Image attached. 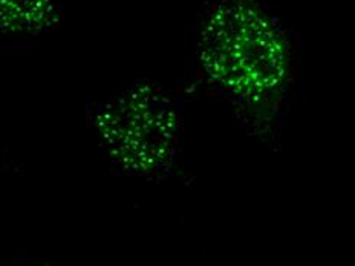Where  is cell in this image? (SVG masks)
Returning a JSON list of instances; mask_svg holds the SVG:
<instances>
[{
	"instance_id": "1",
	"label": "cell",
	"mask_w": 355,
	"mask_h": 266,
	"mask_svg": "<svg viewBox=\"0 0 355 266\" xmlns=\"http://www.w3.org/2000/svg\"><path fill=\"white\" fill-rule=\"evenodd\" d=\"M199 69L245 107L276 105L293 76V46L261 0H216L201 21Z\"/></svg>"
},
{
	"instance_id": "2",
	"label": "cell",
	"mask_w": 355,
	"mask_h": 266,
	"mask_svg": "<svg viewBox=\"0 0 355 266\" xmlns=\"http://www.w3.org/2000/svg\"><path fill=\"white\" fill-rule=\"evenodd\" d=\"M14 2L24 10L26 16L34 21L35 26H42L46 21L49 14L48 0H14ZM0 26L19 28L21 31L31 28L29 21L11 0H0Z\"/></svg>"
}]
</instances>
